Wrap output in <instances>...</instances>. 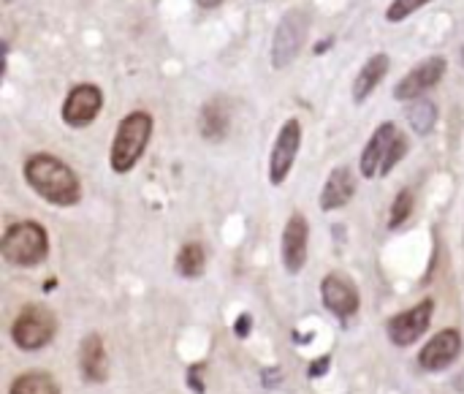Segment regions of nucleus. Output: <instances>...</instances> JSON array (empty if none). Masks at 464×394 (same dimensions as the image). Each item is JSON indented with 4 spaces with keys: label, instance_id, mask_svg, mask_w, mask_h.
Masks as SVG:
<instances>
[{
    "label": "nucleus",
    "instance_id": "obj_25",
    "mask_svg": "<svg viewBox=\"0 0 464 394\" xmlns=\"http://www.w3.org/2000/svg\"><path fill=\"white\" fill-rule=\"evenodd\" d=\"M462 63H464V50H462Z\"/></svg>",
    "mask_w": 464,
    "mask_h": 394
},
{
    "label": "nucleus",
    "instance_id": "obj_1",
    "mask_svg": "<svg viewBox=\"0 0 464 394\" xmlns=\"http://www.w3.org/2000/svg\"><path fill=\"white\" fill-rule=\"evenodd\" d=\"M24 180L38 196L47 198L49 204H57V207H73L82 198L79 177L73 174L68 163H63L60 158H54L49 152H38V155L27 158Z\"/></svg>",
    "mask_w": 464,
    "mask_h": 394
},
{
    "label": "nucleus",
    "instance_id": "obj_20",
    "mask_svg": "<svg viewBox=\"0 0 464 394\" xmlns=\"http://www.w3.org/2000/svg\"><path fill=\"white\" fill-rule=\"evenodd\" d=\"M207 267V253L198 242H188V245L179 247V256H177V272L182 277H201Z\"/></svg>",
    "mask_w": 464,
    "mask_h": 394
},
{
    "label": "nucleus",
    "instance_id": "obj_21",
    "mask_svg": "<svg viewBox=\"0 0 464 394\" xmlns=\"http://www.w3.org/2000/svg\"><path fill=\"white\" fill-rule=\"evenodd\" d=\"M410 212H413V191L410 188H402L396 198H394V204H391V212H389V228H399L402 223L410 218Z\"/></svg>",
    "mask_w": 464,
    "mask_h": 394
},
{
    "label": "nucleus",
    "instance_id": "obj_4",
    "mask_svg": "<svg viewBox=\"0 0 464 394\" xmlns=\"http://www.w3.org/2000/svg\"><path fill=\"white\" fill-rule=\"evenodd\" d=\"M57 332V321L44 305H27L11 323V340L22 351H41L52 343Z\"/></svg>",
    "mask_w": 464,
    "mask_h": 394
},
{
    "label": "nucleus",
    "instance_id": "obj_14",
    "mask_svg": "<svg viewBox=\"0 0 464 394\" xmlns=\"http://www.w3.org/2000/svg\"><path fill=\"white\" fill-rule=\"evenodd\" d=\"M79 372L87 384H103L109 378V356L100 335H87L79 345Z\"/></svg>",
    "mask_w": 464,
    "mask_h": 394
},
{
    "label": "nucleus",
    "instance_id": "obj_6",
    "mask_svg": "<svg viewBox=\"0 0 464 394\" xmlns=\"http://www.w3.org/2000/svg\"><path fill=\"white\" fill-rule=\"evenodd\" d=\"M299 147H301V125L296 117H291L277 131V139L271 147V158H269V182L271 185H283L288 180L293 161L299 155Z\"/></svg>",
    "mask_w": 464,
    "mask_h": 394
},
{
    "label": "nucleus",
    "instance_id": "obj_2",
    "mask_svg": "<svg viewBox=\"0 0 464 394\" xmlns=\"http://www.w3.org/2000/svg\"><path fill=\"white\" fill-rule=\"evenodd\" d=\"M152 139V117L147 112H130L122 117V123L117 125L114 142H112V155L109 163L117 174H128L139 158L144 155L147 145Z\"/></svg>",
    "mask_w": 464,
    "mask_h": 394
},
{
    "label": "nucleus",
    "instance_id": "obj_18",
    "mask_svg": "<svg viewBox=\"0 0 464 394\" xmlns=\"http://www.w3.org/2000/svg\"><path fill=\"white\" fill-rule=\"evenodd\" d=\"M8 394H60V386L49 372L30 370V372H22L11 381Z\"/></svg>",
    "mask_w": 464,
    "mask_h": 394
},
{
    "label": "nucleus",
    "instance_id": "obj_11",
    "mask_svg": "<svg viewBox=\"0 0 464 394\" xmlns=\"http://www.w3.org/2000/svg\"><path fill=\"white\" fill-rule=\"evenodd\" d=\"M459 353H462V332L459 329H442L421 348L418 365L426 372H440V370L451 367Z\"/></svg>",
    "mask_w": 464,
    "mask_h": 394
},
{
    "label": "nucleus",
    "instance_id": "obj_22",
    "mask_svg": "<svg viewBox=\"0 0 464 394\" xmlns=\"http://www.w3.org/2000/svg\"><path fill=\"white\" fill-rule=\"evenodd\" d=\"M432 0H391V6L386 8V20L389 22H402L407 17H413L418 8H424Z\"/></svg>",
    "mask_w": 464,
    "mask_h": 394
},
{
    "label": "nucleus",
    "instance_id": "obj_3",
    "mask_svg": "<svg viewBox=\"0 0 464 394\" xmlns=\"http://www.w3.org/2000/svg\"><path fill=\"white\" fill-rule=\"evenodd\" d=\"M0 253L14 267H36L47 258L49 237L47 228L36 221L11 223L0 240Z\"/></svg>",
    "mask_w": 464,
    "mask_h": 394
},
{
    "label": "nucleus",
    "instance_id": "obj_15",
    "mask_svg": "<svg viewBox=\"0 0 464 394\" xmlns=\"http://www.w3.org/2000/svg\"><path fill=\"white\" fill-rule=\"evenodd\" d=\"M356 194V177L347 166H337L334 172L329 174L323 191H320V210L323 212H331V210H340L345 207Z\"/></svg>",
    "mask_w": 464,
    "mask_h": 394
},
{
    "label": "nucleus",
    "instance_id": "obj_8",
    "mask_svg": "<svg viewBox=\"0 0 464 394\" xmlns=\"http://www.w3.org/2000/svg\"><path fill=\"white\" fill-rule=\"evenodd\" d=\"M320 302H323V307L331 316H337L340 321H347L350 316L359 313L361 296H359V289H356L353 280H347L345 275L331 272V275H326L320 280Z\"/></svg>",
    "mask_w": 464,
    "mask_h": 394
},
{
    "label": "nucleus",
    "instance_id": "obj_9",
    "mask_svg": "<svg viewBox=\"0 0 464 394\" xmlns=\"http://www.w3.org/2000/svg\"><path fill=\"white\" fill-rule=\"evenodd\" d=\"M445 74V57H426L424 63H418L413 71L402 76L394 87V98L396 101H415L421 98L426 90H432Z\"/></svg>",
    "mask_w": 464,
    "mask_h": 394
},
{
    "label": "nucleus",
    "instance_id": "obj_24",
    "mask_svg": "<svg viewBox=\"0 0 464 394\" xmlns=\"http://www.w3.org/2000/svg\"><path fill=\"white\" fill-rule=\"evenodd\" d=\"M195 3H198L201 8H218L223 0H195Z\"/></svg>",
    "mask_w": 464,
    "mask_h": 394
},
{
    "label": "nucleus",
    "instance_id": "obj_10",
    "mask_svg": "<svg viewBox=\"0 0 464 394\" xmlns=\"http://www.w3.org/2000/svg\"><path fill=\"white\" fill-rule=\"evenodd\" d=\"M103 106V93L96 85H76L63 101V123L71 128H84L98 117Z\"/></svg>",
    "mask_w": 464,
    "mask_h": 394
},
{
    "label": "nucleus",
    "instance_id": "obj_23",
    "mask_svg": "<svg viewBox=\"0 0 464 394\" xmlns=\"http://www.w3.org/2000/svg\"><path fill=\"white\" fill-rule=\"evenodd\" d=\"M405 152H407V139L399 133V139L394 142V147H391L389 158H386V163H383V172H380V177H386V174H389L391 169H394V166L402 161V155H405Z\"/></svg>",
    "mask_w": 464,
    "mask_h": 394
},
{
    "label": "nucleus",
    "instance_id": "obj_16",
    "mask_svg": "<svg viewBox=\"0 0 464 394\" xmlns=\"http://www.w3.org/2000/svg\"><path fill=\"white\" fill-rule=\"evenodd\" d=\"M386 71H389V54H383V52L372 54L364 66H361L356 82H353V101H356V103H364V101L375 93V87L383 82Z\"/></svg>",
    "mask_w": 464,
    "mask_h": 394
},
{
    "label": "nucleus",
    "instance_id": "obj_12",
    "mask_svg": "<svg viewBox=\"0 0 464 394\" xmlns=\"http://www.w3.org/2000/svg\"><path fill=\"white\" fill-rule=\"evenodd\" d=\"M307 242H310V223H307V218L301 212H293L288 223H285V228H283V247H280L283 264H285V270L291 275L301 272V267H304Z\"/></svg>",
    "mask_w": 464,
    "mask_h": 394
},
{
    "label": "nucleus",
    "instance_id": "obj_19",
    "mask_svg": "<svg viewBox=\"0 0 464 394\" xmlns=\"http://www.w3.org/2000/svg\"><path fill=\"white\" fill-rule=\"evenodd\" d=\"M405 117H407V123H410V128H413L418 136H426L435 128V123H437V106L426 98H415L407 103Z\"/></svg>",
    "mask_w": 464,
    "mask_h": 394
},
{
    "label": "nucleus",
    "instance_id": "obj_17",
    "mask_svg": "<svg viewBox=\"0 0 464 394\" xmlns=\"http://www.w3.org/2000/svg\"><path fill=\"white\" fill-rule=\"evenodd\" d=\"M228 125H231V115L223 101H209L201 109V133L209 142H220L228 133Z\"/></svg>",
    "mask_w": 464,
    "mask_h": 394
},
{
    "label": "nucleus",
    "instance_id": "obj_7",
    "mask_svg": "<svg viewBox=\"0 0 464 394\" xmlns=\"http://www.w3.org/2000/svg\"><path fill=\"white\" fill-rule=\"evenodd\" d=\"M435 313V302L432 299H421L418 305L396 313L394 319L386 323V332H389V340L399 348H407L413 345L426 329H429V321Z\"/></svg>",
    "mask_w": 464,
    "mask_h": 394
},
{
    "label": "nucleus",
    "instance_id": "obj_5",
    "mask_svg": "<svg viewBox=\"0 0 464 394\" xmlns=\"http://www.w3.org/2000/svg\"><path fill=\"white\" fill-rule=\"evenodd\" d=\"M310 33V17L301 8H291L274 27L271 38V66L285 68L296 60V54L304 47V38Z\"/></svg>",
    "mask_w": 464,
    "mask_h": 394
},
{
    "label": "nucleus",
    "instance_id": "obj_13",
    "mask_svg": "<svg viewBox=\"0 0 464 394\" xmlns=\"http://www.w3.org/2000/svg\"><path fill=\"white\" fill-rule=\"evenodd\" d=\"M396 139H399V131H396V125L394 123L377 125V131H375L372 139L366 142L364 152H361V161H359V169H361V174H364L366 180L380 177L383 163H386V158H389V152Z\"/></svg>",
    "mask_w": 464,
    "mask_h": 394
}]
</instances>
